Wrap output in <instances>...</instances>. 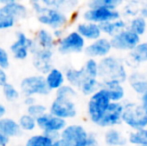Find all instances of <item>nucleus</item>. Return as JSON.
Wrapping results in <instances>:
<instances>
[{"instance_id":"obj_1","label":"nucleus","mask_w":147,"mask_h":146,"mask_svg":"<svg viewBox=\"0 0 147 146\" xmlns=\"http://www.w3.org/2000/svg\"><path fill=\"white\" fill-rule=\"evenodd\" d=\"M60 138L71 146H98L96 136L80 124L66 125L60 132Z\"/></svg>"},{"instance_id":"obj_2","label":"nucleus","mask_w":147,"mask_h":146,"mask_svg":"<svg viewBox=\"0 0 147 146\" xmlns=\"http://www.w3.org/2000/svg\"><path fill=\"white\" fill-rule=\"evenodd\" d=\"M98 77L103 81L115 80L120 83L124 82L127 77L124 65L115 57H104L98 63Z\"/></svg>"},{"instance_id":"obj_3","label":"nucleus","mask_w":147,"mask_h":146,"mask_svg":"<svg viewBox=\"0 0 147 146\" xmlns=\"http://www.w3.org/2000/svg\"><path fill=\"white\" fill-rule=\"evenodd\" d=\"M110 102L111 100L108 93L103 88H99L95 93L90 96L87 105V113L91 122L96 125L98 124Z\"/></svg>"},{"instance_id":"obj_4","label":"nucleus","mask_w":147,"mask_h":146,"mask_svg":"<svg viewBox=\"0 0 147 146\" xmlns=\"http://www.w3.org/2000/svg\"><path fill=\"white\" fill-rule=\"evenodd\" d=\"M19 91L23 96H47L50 93L45 82L44 76L41 74L29 75L20 81Z\"/></svg>"},{"instance_id":"obj_5","label":"nucleus","mask_w":147,"mask_h":146,"mask_svg":"<svg viewBox=\"0 0 147 146\" xmlns=\"http://www.w3.org/2000/svg\"><path fill=\"white\" fill-rule=\"evenodd\" d=\"M37 128L41 130V133L48 135L51 139L56 140L60 138V132L65 128L67 122L64 119L56 117L54 115L50 114L47 111L41 116L36 118Z\"/></svg>"},{"instance_id":"obj_6","label":"nucleus","mask_w":147,"mask_h":146,"mask_svg":"<svg viewBox=\"0 0 147 146\" xmlns=\"http://www.w3.org/2000/svg\"><path fill=\"white\" fill-rule=\"evenodd\" d=\"M122 121L134 130L147 127V113L142 105L127 103L123 105Z\"/></svg>"},{"instance_id":"obj_7","label":"nucleus","mask_w":147,"mask_h":146,"mask_svg":"<svg viewBox=\"0 0 147 146\" xmlns=\"http://www.w3.org/2000/svg\"><path fill=\"white\" fill-rule=\"evenodd\" d=\"M37 47L34 38H31L23 31L15 33V40L11 43L9 49L14 59L23 61L29 57L30 53Z\"/></svg>"},{"instance_id":"obj_8","label":"nucleus","mask_w":147,"mask_h":146,"mask_svg":"<svg viewBox=\"0 0 147 146\" xmlns=\"http://www.w3.org/2000/svg\"><path fill=\"white\" fill-rule=\"evenodd\" d=\"M36 18L37 21L41 25L50 28L51 30L63 28L69 22V17H68L67 13L47 7H44L43 11L40 14L36 15Z\"/></svg>"},{"instance_id":"obj_9","label":"nucleus","mask_w":147,"mask_h":146,"mask_svg":"<svg viewBox=\"0 0 147 146\" xmlns=\"http://www.w3.org/2000/svg\"><path fill=\"white\" fill-rule=\"evenodd\" d=\"M85 48V40L77 31H71L65 34L56 42L57 51L62 55L80 53Z\"/></svg>"},{"instance_id":"obj_10","label":"nucleus","mask_w":147,"mask_h":146,"mask_svg":"<svg viewBox=\"0 0 147 146\" xmlns=\"http://www.w3.org/2000/svg\"><path fill=\"white\" fill-rule=\"evenodd\" d=\"M48 112L64 120L71 119L77 115V108L73 99L55 97L49 106Z\"/></svg>"},{"instance_id":"obj_11","label":"nucleus","mask_w":147,"mask_h":146,"mask_svg":"<svg viewBox=\"0 0 147 146\" xmlns=\"http://www.w3.org/2000/svg\"><path fill=\"white\" fill-rule=\"evenodd\" d=\"M54 50L43 49L37 46L32 52V65L37 72L44 76L53 67V55Z\"/></svg>"},{"instance_id":"obj_12","label":"nucleus","mask_w":147,"mask_h":146,"mask_svg":"<svg viewBox=\"0 0 147 146\" xmlns=\"http://www.w3.org/2000/svg\"><path fill=\"white\" fill-rule=\"evenodd\" d=\"M140 41V36L130 29L122 30L112 37L110 40L111 47L117 50H133Z\"/></svg>"},{"instance_id":"obj_13","label":"nucleus","mask_w":147,"mask_h":146,"mask_svg":"<svg viewBox=\"0 0 147 146\" xmlns=\"http://www.w3.org/2000/svg\"><path fill=\"white\" fill-rule=\"evenodd\" d=\"M83 18L87 22L100 24L103 23V22L119 19V12L117 10L108 9V8L105 7L89 8L83 13Z\"/></svg>"},{"instance_id":"obj_14","label":"nucleus","mask_w":147,"mask_h":146,"mask_svg":"<svg viewBox=\"0 0 147 146\" xmlns=\"http://www.w3.org/2000/svg\"><path fill=\"white\" fill-rule=\"evenodd\" d=\"M123 105L119 102H110L103 116L98 122L100 127H112L122 122Z\"/></svg>"},{"instance_id":"obj_15","label":"nucleus","mask_w":147,"mask_h":146,"mask_svg":"<svg viewBox=\"0 0 147 146\" xmlns=\"http://www.w3.org/2000/svg\"><path fill=\"white\" fill-rule=\"evenodd\" d=\"M112 49L110 40L106 38H98L84 48L85 53L90 58L94 57H105Z\"/></svg>"},{"instance_id":"obj_16","label":"nucleus","mask_w":147,"mask_h":146,"mask_svg":"<svg viewBox=\"0 0 147 146\" xmlns=\"http://www.w3.org/2000/svg\"><path fill=\"white\" fill-rule=\"evenodd\" d=\"M29 10L25 4L19 1L13 2V3L7 4V5L0 6V14L12 17L16 21L25 19L28 16Z\"/></svg>"},{"instance_id":"obj_17","label":"nucleus","mask_w":147,"mask_h":146,"mask_svg":"<svg viewBox=\"0 0 147 146\" xmlns=\"http://www.w3.org/2000/svg\"><path fill=\"white\" fill-rule=\"evenodd\" d=\"M0 132L9 139L19 137L23 133L17 120L6 116L0 119Z\"/></svg>"},{"instance_id":"obj_18","label":"nucleus","mask_w":147,"mask_h":146,"mask_svg":"<svg viewBox=\"0 0 147 146\" xmlns=\"http://www.w3.org/2000/svg\"><path fill=\"white\" fill-rule=\"evenodd\" d=\"M34 40L37 46L43 49L54 50L56 48V40L52 35V32L47 28H40L35 33Z\"/></svg>"},{"instance_id":"obj_19","label":"nucleus","mask_w":147,"mask_h":146,"mask_svg":"<svg viewBox=\"0 0 147 146\" xmlns=\"http://www.w3.org/2000/svg\"><path fill=\"white\" fill-rule=\"evenodd\" d=\"M75 31H77L84 40H90L94 41L96 39L100 38L101 36V30L100 27L97 23H93V22H81L77 25Z\"/></svg>"},{"instance_id":"obj_20","label":"nucleus","mask_w":147,"mask_h":146,"mask_svg":"<svg viewBox=\"0 0 147 146\" xmlns=\"http://www.w3.org/2000/svg\"><path fill=\"white\" fill-rule=\"evenodd\" d=\"M46 85L50 91H56L59 87L65 84V76L62 70L56 67H52L44 75Z\"/></svg>"},{"instance_id":"obj_21","label":"nucleus","mask_w":147,"mask_h":146,"mask_svg":"<svg viewBox=\"0 0 147 146\" xmlns=\"http://www.w3.org/2000/svg\"><path fill=\"white\" fill-rule=\"evenodd\" d=\"M100 88L106 90L111 102H119L124 97V89L121 83L115 80H109V81H103L100 84Z\"/></svg>"},{"instance_id":"obj_22","label":"nucleus","mask_w":147,"mask_h":146,"mask_svg":"<svg viewBox=\"0 0 147 146\" xmlns=\"http://www.w3.org/2000/svg\"><path fill=\"white\" fill-rule=\"evenodd\" d=\"M41 3L47 8H53L67 13L74 11L79 3V0H41Z\"/></svg>"},{"instance_id":"obj_23","label":"nucleus","mask_w":147,"mask_h":146,"mask_svg":"<svg viewBox=\"0 0 147 146\" xmlns=\"http://www.w3.org/2000/svg\"><path fill=\"white\" fill-rule=\"evenodd\" d=\"M63 73L65 76V81H67L68 84L74 88H79L83 80L87 77L83 68L76 69L72 68V67H68Z\"/></svg>"},{"instance_id":"obj_24","label":"nucleus","mask_w":147,"mask_h":146,"mask_svg":"<svg viewBox=\"0 0 147 146\" xmlns=\"http://www.w3.org/2000/svg\"><path fill=\"white\" fill-rule=\"evenodd\" d=\"M105 143L108 146H124L127 143L126 138L121 134L119 130L111 128L105 133Z\"/></svg>"},{"instance_id":"obj_25","label":"nucleus","mask_w":147,"mask_h":146,"mask_svg":"<svg viewBox=\"0 0 147 146\" xmlns=\"http://www.w3.org/2000/svg\"><path fill=\"white\" fill-rule=\"evenodd\" d=\"M98 25L100 27L101 32H103L105 34H108V35L114 36L115 34H117L118 32L121 31L123 28H125L126 24L122 20L117 19V20H113V21L103 22V23H100Z\"/></svg>"},{"instance_id":"obj_26","label":"nucleus","mask_w":147,"mask_h":146,"mask_svg":"<svg viewBox=\"0 0 147 146\" xmlns=\"http://www.w3.org/2000/svg\"><path fill=\"white\" fill-rule=\"evenodd\" d=\"M53 139L44 133L31 135L24 146H53Z\"/></svg>"},{"instance_id":"obj_27","label":"nucleus","mask_w":147,"mask_h":146,"mask_svg":"<svg viewBox=\"0 0 147 146\" xmlns=\"http://www.w3.org/2000/svg\"><path fill=\"white\" fill-rule=\"evenodd\" d=\"M100 88V83L97 80V78H90L86 77L83 80V82L81 83L79 87V90L81 91V93L85 96L92 95L93 93L97 91Z\"/></svg>"},{"instance_id":"obj_28","label":"nucleus","mask_w":147,"mask_h":146,"mask_svg":"<svg viewBox=\"0 0 147 146\" xmlns=\"http://www.w3.org/2000/svg\"><path fill=\"white\" fill-rule=\"evenodd\" d=\"M17 121L22 132H32V131H34L37 128L36 118L32 117L31 115L27 114V113L22 114Z\"/></svg>"},{"instance_id":"obj_29","label":"nucleus","mask_w":147,"mask_h":146,"mask_svg":"<svg viewBox=\"0 0 147 146\" xmlns=\"http://www.w3.org/2000/svg\"><path fill=\"white\" fill-rule=\"evenodd\" d=\"M130 85L138 94H143L147 90V80L142 75L135 73L130 77Z\"/></svg>"},{"instance_id":"obj_30","label":"nucleus","mask_w":147,"mask_h":146,"mask_svg":"<svg viewBox=\"0 0 147 146\" xmlns=\"http://www.w3.org/2000/svg\"><path fill=\"white\" fill-rule=\"evenodd\" d=\"M128 141L134 146L147 145V128H142L131 132L128 137Z\"/></svg>"},{"instance_id":"obj_31","label":"nucleus","mask_w":147,"mask_h":146,"mask_svg":"<svg viewBox=\"0 0 147 146\" xmlns=\"http://www.w3.org/2000/svg\"><path fill=\"white\" fill-rule=\"evenodd\" d=\"M2 93H3L5 100L8 102L17 101L20 98V95H21L19 89H17L13 84L9 83V82H7L2 86Z\"/></svg>"},{"instance_id":"obj_32","label":"nucleus","mask_w":147,"mask_h":146,"mask_svg":"<svg viewBox=\"0 0 147 146\" xmlns=\"http://www.w3.org/2000/svg\"><path fill=\"white\" fill-rule=\"evenodd\" d=\"M123 2V0H89L88 7H105L108 9L115 10L118 6H120Z\"/></svg>"},{"instance_id":"obj_33","label":"nucleus","mask_w":147,"mask_h":146,"mask_svg":"<svg viewBox=\"0 0 147 146\" xmlns=\"http://www.w3.org/2000/svg\"><path fill=\"white\" fill-rule=\"evenodd\" d=\"M131 57L135 62H145L147 61V41L139 43L135 48L132 50Z\"/></svg>"},{"instance_id":"obj_34","label":"nucleus","mask_w":147,"mask_h":146,"mask_svg":"<svg viewBox=\"0 0 147 146\" xmlns=\"http://www.w3.org/2000/svg\"><path fill=\"white\" fill-rule=\"evenodd\" d=\"M77 95V91L74 87H72L69 84H63L61 87L55 91V97L61 98H68V99H73Z\"/></svg>"},{"instance_id":"obj_35","label":"nucleus","mask_w":147,"mask_h":146,"mask_svg":"<svg viewBox=\"0 0 147 146\" xmlns=\"http://www.w3.org/2000/svg\"><path fill=\"white\" fill-rule=\"evenodd\" d=\"M130 30L139 36L144 34V32H145V30H146L145 18H143L142 16L134 18L131 21V23H130Z\"/></svg>"},{"instance_id":"obj_36","label":"nucleus","mask_w":147,"mask_h":146,"mask_svg":"<svg viewBox=\"0 0 147 146\" xmlns=\"http://www.w3.org/2000/svg\"><path fill=\"white\" fill-rule=\"evenodd\" d=\"M86 76L90 78L98 77V63L94 58H89L82 67Z\"/></svg>"},{"instance_id":"obj_37","label":"nucleus","mask_w":147,"mask_h":146,"mask_svg":"<svg viewBox=\"0 0 147 146\" xmlns=\"http://www.w3.org/2000/svg\"><path fill=\"white\" fill-rule=\"evenodd\" d=\"M47 112V107L42 103H38V102H35L34 104L30 106H27L26 108V113L27 114L31 115L34 118H37V117L41 116L44 113Z\"/></svg>"},{"instance_id":"obj_38","label":"nucleus","mask_w":147,"mask_h":146,"mask_svg":"<svg viewBox=\"0 0 147 146\" xmlns=\"http://www.w3.org/2000/svg\"><path fill=\"white\" fill-rule=\"evenodd\" d=\"M17 21L12 17L0 14V31L2 30H9L16 25Z\"/></svg>"},{"instance_id":"obj_39","label":"nucleus","mask_w":147,"mask_h":146,"mask_svg":"<svg viewBox=\"0 0 147 146\" xmlns=\"http://www.w3.org/2000/svg\"><path fill=\"white\" fill-rule=\"evenodd\" d=\"M10 65V56L6 49L0 46V67L7 69Z\"/></svg>"},{"instance_id":"obj_40","label":"nucleus","mask_w":147,"mask_h":146,"mask_svg":"<svg viewBox=\"0 0 147 146\" xmlns=\"http://www.w3.org/2000/svg\"><path fill=\"white\" fill-rule=\"evenodd\" d=\"M28 3H29L31 10L34 12L35 15L40 14L45 7V6H43V4L41 3V0H28Z\"/></svg>"},{"instance_id":"obj_41","label":"nucleus","mask_w":147,"mask_h":146,"mask_svg":"<svg viewBox=\"0 0 147 146\" xmlns=\"http://www.w3.org/2000/svg\"><path fill=\"white\" fill-rule=\"evenodd\" d=\"M8 82V75L6 72V69L0 67V87L6 84Z\"/></svg>"},{"instance_id":"obj_42","label":"nucleus","mask_w":147,"mask_h":146,"mask_svg":"<svg viewBox=\"0 0 147 146\" xmlns=\"http://www.w3.org/2000/svg\"><path fill=\"white\" fill-rule=\"evenodd\" d=\"M52 35L54 37V39L56 40V42L59 40V39H61L62 37L65 35V32H64V29L63 28H58V29H54L52 30Z\"/></svg>"},{"instance_id":"obj_43","label":"nucleus","mask_w":147,"mask_h":146,"mask_svg":"<svg viewBox=\"0 0 147 146\" xmlns=\"http://www.w3.org/2000/svg\"><path fill=\"white\" fill-rule=\"evenodd\" d=\"M35 102H37V101H36V97H34V96H24L23 103H24V105H26V107L34 104Z\"/></svg>"},{"instance_id":"obj_44","label":"nucleus","mask_w":147,"mask_h":146,"mask_svg":"<svg viewBox=\"0 0 147 146\" xmlns=\"http://www.w3.org/2000/svg\"><path fill=\"white\" fill-rule=\"evenodd\" d=\"M10 142V139L7 138L6 136H4L1 132H0V146H8Z\"/></svg>"},{"instance_id":"obj_45","label":"nucleus","mask_w":147,"mask_h":146,"mask_svg":"<svg viewBox=\"0 0 147 146\" xmlns=\"http://www.w3.org/2000/svg\"><path fill=\"white\" fill-rule=\"evenodd\" d=\"M53 146H71V145H69L68 143H66L63 139L58 138V139H56V140L53 141Z\"/></svg>"},{"instance_id":"obj_46","label":"nucleus","mask_w":147,"mask_h":146,"mask_svg":"<svg viewBox=\"0 0 147 146\" xmlns=\"http://www.w3.org/2000/svg\"><path fill=\"white\" fill-rule=\"evenodd\" d=\"M141 105L147 113V90L144 92L143 94H142V104Z\"/></svg>"},{"instance_id":"obj_47","label":"nucleus","mask_w":147,"mask_h":146,"mask_svg":"<svg viewBox=\"0 0 147 146\" xmlns=\"http://www.w3.org/2000/svg\"><path fill=\"white\" fill-rule=\"evenodd\" d=\"M5 115H6V107L4 106V104L0 103V119L5 116Z\"/></svg>"},{"instance_id":"obj_48","label":"nucleus","mask_w":147,"mask_h":146,"mask_svg":"<svg viewBox=\"0 0 147 146\" xmlns=\"http://www.w3.org/2000/svg\"><path fill=\"white\" fill-rule=\"evenodd\" d=\"M16 1H18V0H0V6L7 5V4L13 3V2H16Z\"/></svg>"},{"instance_id":"obj_49","label":"nucleus","mask_w":147,"mask_h":146,"mask_svg":"<svg viewBox=\"0 0 147 146\" xmlns=\"http://www.w3.org/2000/svg\"><path fill=\"white\" fill-rule=\"evenodd\" d=\"M141 15L143 18H147V7L143 8V9L141 10Z\"/></svg>"},{"instance_id":"obj_50","label":"nucleus","mask_w":147,"mask_h":146,"mask_svg":"<svg viewBox=\"0 0 147 146\" xmlns=\"http://www.w3.org/2000/svg\"><path fill=\"white\" fill-rule=\"evenodd\" d=\"M142 146H147V145H142Z\"/></svg>"}]
</instances>
